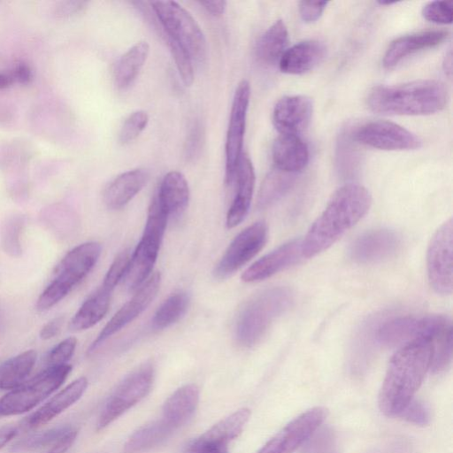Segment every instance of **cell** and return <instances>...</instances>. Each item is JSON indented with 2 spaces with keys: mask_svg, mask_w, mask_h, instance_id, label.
<instances>
[{
  "mask_svg": "<svg viewBox=\"0 0 453 453\" xmlns=\"http://www.w3.org/2000/svg\"><path fill=\"white\" fill-rule=\"evenodd\" d=\"M71 426H59L51 429L38 432L17 441L11 449L12 452L31 451L40 448L52 446L73 431Z\"/></svg>",
  "mask_w": 453,
  "mask_h": 453,
  "instance_id": "cell-37",
  "label": "cell"
},
{
  "mask_svg": "<svg viewBox=\"0 0 453 453\" xmlns=\"http://www.w3.org/2000/svg\"><path fill=\"white\" fill-rule=\"evenodd\" d=\"M14 81L19 84L27 85L33 79V73L28 65L23 62L18 63L12 70Z\"/></svg>",
  "mask_w": 453,
  "mask_h": 453,
  "instance_id": "cell-51",
  "label": "cell"
},
{
  "mask_svg": "<svg viewBox=\"0 0 453 453\" xmlns=\"http://www.w3.org/2000/svg\"><path fill=\"white\" fill-rule=\"evenodd\" d=\"M312 100L303 95L286 96L274 105L273 122L280 134L298 135L310 124Z\"/></svg>",
  "mask_w": 453,
  "mask_h": 453,
  "instance_id": "cell-17",
  "label": "cell"
},
{
  "mask_svg": "<svg viewBox=\"0 0 453 453\" xmlns=\"http://www.w3.org/2000/svg\"><path fill=\"white\" fill-rule=\"evenodd\" d=\"M371 204L372 196L365 187L350 183L339 188L302 240L303 257L327 250L366 214Z\"/></svg>",
  "mask_w": 453,
  "mask_h": 453,
  "instance_id": "cell-1",
  "label": "cell"
},
{
  "mask_svg": "<svg viewBox=\"0 0 453 453\" xmlns=\"http://www.w3.org/2000/svg\"><path fill=\"white\" fill-rule=\"evenodd\" d=\"M169 217L156 196L149 208L142 236L130 260L123 279L127 288L138 289L150 276L156 263Z\"/></svg>",
  "mask_w": 453,
  "mask_h": 453,
  "instance_id": "cell-6",
  "label": "cell"
},
{
  "mask_svg": "<svg viewBox=\"0 0 453 453\" xmlns=\"http://www.w3.org/2000/svg\"><path fill=\"white\" fill-rule=\"evenodd\" d=\"M451 1H434L426 4L422 9V16L425 19L441 25L452 23Z\"/></svg>",
  "mask_w": 453,
  "mask_h": 453,
  "instance_id": "cell-42",
  "label": "cell"
},
{
  "mask_svg": "<svg viewBox=\"0 0 453 453\" xmlns=\"http://www.w3.org/2000/svg\"><path fill=\"white\" fill-rule=\"evenodd\" d=\"M203 142V128L201 123L196 120L191 126L187 137L185 146V156L188 160L197 157L202 150Z\"/></svg>",
  "mask_w": 453,
  "mask_h": 453,
  "instance_id": "cell-47",
  "label": "cell"
},
{
  "mask_svg": "<svg viewBox=\"0 0 453 453\" xmlns=\"http://www.w3.org/2000/svg\"><path fill=\"white\" fill-rule=\"evenodd\" d=\"M149 173L136 168L120 173L114 178L104 191V201L111 210H119L127 205L146 185Z\"/></svg>",
  "mask_w": 453,
  "mask_h": 453,
  "instance_id": "cell-24",
  "label": "cell"
},
{
  "mask_svg": "<svg viewBox=\"0 0 453 453\" xmlns=\"http://www.w3.org/2000/svg\"><path fill=\"white\" fill-rule=\"evenodd\" d=\"M153 368L145 365L129 374L106 401L97 421L103 429L147 395L152 386Z\"/></svg>",
  "mask_w": 453,
  "mask_h": 453,
  "instance_id": "cell-11",
  "label": "cell"
},
{
  "mask_svg": "<svg viewBox=\"0 0 453 453\" xmlns=\"http://www.w3.org/2000/svg\"><path fill=\"white\" fill-rule=\"evenodd\" d=\"M161 283V275L156 273L138 288L133 297L127 301L108 321L96 339L89 347L88 352L95 351L108 338L118 333L127 324L143 312L156 297Z\"/></svg>",
  "mask_w": 453,
  "mask_h": 453,
  "instance_id": "cell-16",
  "label": "cell"
},
{
  "mask_svg": "<svg viewBox=\"0 0 453 453\" xmlns=\"http://www.w3.org/2000/svg\"><path fill=\"white\" fill-rule=\"evenodd\" d=\"M1 323H2V321H1V319H0V327H1Z\"/></svg>",
  "mask_w": 453,
  "mask_h": 453,
  "instance_id": "cell-58",
  "label": "cell"
},
{
  "mask_svg": "<svg viewBox=\"0 0 453 453\" xmlns=\"http://www.w3.org/2000/svg\"><path fill=\"white\" fill-rule=\"evenodd\" d=\"M453 221L449 219L435 231L426 252L430 285L441 295H450L453 288Z\"/></svg>",
  "mask_w": 453,
  "mask_h": 453,
  "instance_id": "cell-10",
  "label": "cell"
},
{
  "mask_svg": "<svg viewBox=\"0 0 453 453\" xmlns=\"http://www.w3.org/2000/svg\"><path fill=\"white\" fill-rule=\"evenodd\" d=\"M433 342L418 340L401 346L393 355L379 394L380 411L400 415L412 400L430 368Z\"/></svg>",
  "mask_w": 453,
  "mask_h": 453,
  "instance_id": "cell-2",
  "label": "cell"
},
{
  "mask_svg": "<svg viewBox=\"0 0 453 453\" xmlns=\"http://www.w3.org/2000/svg\"><path fill=\"white\" fill-rule=\"evenodd\" d=\"M328 2L301 1L299 3V14L306 23H311L319 19Z\"/></svg>",
  "mask_w": 453,
  "mask_h": 453,
  "instance_id": "cell-48",
  "label": "cell"
},
{
  "mask_svg": "<svg viewBox=\"0 0 453 453\" xmlns=\"http://www.w3.org/2000/svg\"><path fill=\"white\" fill-rule=\"evenodd\" d=\"M399 245L400 238L394 231L372 230L353 242L349 247V256L358 263H374L392 256Z\"/></svg>",
  "mask_w": 453,
  "mask_h": 453,
  "instance_id": "cell-18",
  "label": "cell"
},
{
  "mask_svg": "<svg viewBox=\"0 0 453 453\" xmlns=\"http://www.w3.org/2000/svg\"><path fill=\"white\" fill-rule=\"evenodd\" d=\"M18 434V427L4 426L0 427V449L12 441Z\"/></svg>",
  "mask_w": 453,
  "mask_h": 453,
  "instance_id": "cell-54",
  "label": "cell"
},
{
  "mask_svg": "<svg viewBox=\"0 0 453 453\" xmlns=\"http://www.w3.org/2000/svg\"><path fill=\"white\" fill-rule=\"evenodd\" d=\"M228 442L211 437L205 433L190 441L184 453H228Z\"/></svg>",
  "mask_w": 453,
  "mask_h": 453,
  "instance_id": "cell-44",
  "label": "cell"
},
{
  "mask_svg": "<svg viewBox=\"0 0 453 453\" xmlns=\"http://www.w3.org/2000/svg\"><path fill=\"white\" fill-rule=\"evenodd\" d=\"M42 225L58 239L69 238L75 230V215L65 204L55 203L44 208L40 214Z\"/></svg>",
  "mask_w": 453,
  "mask_h": 453,
  "instance_id": "cell-33",
  "label": "cell"
},
{
  "mask_svg": "<svg viewBox=\"0 0 453 453\" xmlns=\"http://www.w3.org/2000/svg\"><path fill=\"white\" fill-rule=\"evenodd\" d=\"M326 414L323 407H315L302 413L270 439L257 453H293L313 434Z\"/></svg>",
  "mask_w": 453,
  "mask_h": 453,
  "instance_id": "cell-15",
  "label": "cell"
},
{
  "mask_svg": "<svg viewBox=\"0 0 453 453\" xmlns=\"http://www.w3.org/2000/svg\"><path fill=\"white\" fill-rule=\"evenodd\" d=\"M64 324V318L62 316L56 317L48 321L40 331V337L42 340H50L57 336L61 331Z\"/></svg>",
  "mask_w": 453,
  "mask_h": 453,
  "instance_id": "cell-50",
  "label": "cell"
},
{
  "mask_svg": "<svg viewBox=\"0 0 453 453\" xmlns=\"http://www.w3.org/2000/svg\"><path fill=\"white\" fill-rule=\"evenodd\" d=\"M400 415L416 425L425 426L430 421L429 409L423 402L418 400H411Z\"/></svg>",
  "mask_w": 453,
  "mask_h": 453,
  "instance_id": "cell-46",
  "label": "cell"
},
{
  "mask_svg": "<svg viewBox=\"0 0 453 453\" xmlns=\"http://www.w3.org/2000/svg\"><path fill=\"white\" fill-rule=\"evenodd\" d=\"M250 97V85L242 80L237 86L231 106L226 138V183H233L238 161L242 154L247 114Z\"/></svg>",
  "mask_w": 453,
  "mask_h": 453,
  "instance_id": "cell-12",
  "label": "cell"
},
{
  "mask_svg": "<svg viewBox=\"0 0 453 453\" xmlns=\"http://www.w3.org/2000/svg\"><path fill=\"white\" fill-rule=\"evenodd\" d=\"M353 140L383 150H413L422 146V140L403 127L386 120L367 122L352 134Z\"/></svg>",
  "mask_w": 453,
  "mask_h": 453,
  "instance_id": "cell-14",
  "label": "cell"
},
{
  "mask_svg": "<svg viewBox=\"0 0 453 453\" xmlns=\"http://www.w3.org/2000/svg\"><path fill=\"white\" fill-rule=\"evenodd\" d=\"M26 225V218L19 213L6 216L0 224V245L3 251L12 257L22 254L21 236Z\"/></svg>",
  "mask_w": 453,
  "mask_h": 453,
  "instance_id": "cell-36",
  "label": "cell"
},
{
  "mask_svg": "<svg viewBox=\"0 0 453 453\" xmlns=\"http://www.w3.org/2000/svg\"><path fill=\"white\" fill-rule=\"evenodd\" d=\"M452 327L433 342L430 369L434 373L447 370L452 359Z\"/></svg>",
  "mask_w": 453,
  "mask_h": 453,
  "instance_id": "cell-39",
  "label": "cell"
},
{
  "mask_svg": "<svg viewBox=\"0 0 453 453\" xmlns=\"http://www.w3.org/2000/svg\"><path fill=\"white\" fill-rule=\"evenodd\" d=\"M250 411L243 408L214 425L205 434L214 438L229 442L235 439L242 431L249 420Z\"/></svg>",
  "mask_w": 453,
  "mask_h": 453,
  "instance_id": "cell-38",
  "label": "cell"
},
{
  "mask_svg": "<svg viewBox=\"0 0 453 453\" xmlns=\"http://www.w3.org/2000/svg\"><path fill=\"white\" fill-rule=\"evenodd\" d=\"M235 194L226 214L228 228L238 226L247 216L255 187V172L249 156L242 152L234 176Z\"/></svg>",
  "mask_w": 453,
  "mask_h": 453,
  "instance_id": "cell-20",
  "label": "cell"
},
{
  "mask_svg": "<svg viewBox=\"0 0 453 453\" xmlns=\"http://www.w3.org/2000/svg\"><path fill=\"white\" fill-rule=\"evenodd\" d=\"M272 155L275 168L293 174L305 168L310 157L306 143L292 134H280L273 144Z\"/></svg>",
  "mask_w": 453,
  "mask_h": 453,
  "instance_id": "cell-25",
  "label": "cell"
},
{
  "mask_svg": "<svg viewBox=\"0 0 453 453\" xmlns=\"http://www.w3.org/2000/svg\"><path fill=\"white\" fill-rule=\"evenodd\" d=\"M443 68L447 76L451 78L452 74V52L451 50L446 54L443 61Z\"/></svg>",
  "mask_w": 453,
  "mask_h": 453,
  "instance_id": "cell-56",
  "label": "cell"
},
{
  "mask_svg": "<svg viewBox=\"0 0 453 453\" xmlns=\"http://www.w3.org/2000/svg\"><path fill=\"white\" fill-rule=\"evenodd\" d=\"M36 361L34 349L26 350L0 366V389L12 390L26 381Z\"/></svg>",
  "mask_w": 453,
  "mask_h": 453,
  "instance_id": "cell-31",
  "label": "cell"
},
{
  "mask_svg": "<svg viewBox=\"0 0 453 453\" xmlns=\"http://www.w3.org/2000/svg\"><path fill=\"white\" fill-rule=\"evenodd\" d=\"M77 345L74 337H68L61 341L49 352L46 363L48 366H58L66 365L73 357Z\"/></svg>",
  "mask_w": 453,
  "mask_h": 453,
  "instance_id": "cell-45",
  "label": "cell"
},
{
  "mask_svg": "<svg viewBox=\"0 0 453 453\" xmlns=\"http://www.w3.org/2000/svg\"><path fill=\"white\" fill-rule=\"evenodd\" d=\"M449 328L450 321L445 316H400L381 324L376 336L382 345L401 347L418 340L434 342Z\"/></svg>",
  "mask_w": 453,
  "mask_h": 453,
  "instance_id": "cell-9",
  "label": "cell"
},
{
  "mask_svg": "<svg viewBox=\"0 0 453 453\" xmlns=\"http://www.w3.org/2000/svg\"><path fill=\"white\" fill-rule=\"evenodd\" d=\"M448 37L446 30H427L398 37L388 47L382 60L383 66L391 69L408 56L436 47Z\"/></svg>",
  "mask_w": 453,
  "mask_h": 453,
  "instance_id": "cell-21",
  "label": "cell"
},
{
  "mask_svg": "<svg viewBox=\"0 0 453 453\" xmlns=\"http://www.w3.org/2000/svg\"><path fill=\"white\" fill-rule=\"evenodd\" d=\"M150 53V45L141 41L134 44L117 61L114 81L119 89L127 88L136 79Z\"/></svg>",
  "mask_w": 453,
  "mask_h": 453,
  "instance_id": "cell-30",
  "label": "cell"
},
{
  "mask_svg": "<svg viewBox=\"0 0 453 453\" xmlns=\"http://www.w3.org/2000/svg\"><path fill=\"white\" fill-rule=\"evenodd\" d=\"M200 4L212 16L222 15L226 8V1H205L200 2Z\"/></svg>",
  "mask_w": 453,
  "mask_h": 453,
  "instance_id": "cell-53",
  "label": "cell"
},
{
  "mask_svg": "<svg viewBox=\"0 0 453 453\" xmlns=\"http://www.w3.org/2000/svg\"><path fill=\"white\" fill-rule=\"evenodd\" d=\"M449 100L444 83L419 80L397 85L374 87L367 97L368 107L376 113L429 115L445 108Z\"/></svg>",
  "mask_w": 453,
  "mask_h": 453,
  "instance_id": "cell-3",
  "label": "cell"
},
{
  "mask_svg": "<svg viewBox=\"0 0 453 453\" xmlns=\"http://www.w3.org/2000/svg\"><path fill=\"white\" fill-rule=\"evenodd\" d=\"M87 5L83 1H61L53 8V15L58 19H66L81 12Z\"/></svg>",
  "mask_w": 453,
  "mask_h": 453,
  "instance_id": "cell-49",
  "label": "cell"
},
{
  "mask_svg": "<svg viewBox=\"0 0 453 453\" xmlns=\"http://www.w3.org/2000/svg\"><path fill=\"white\" fill-rule=\"evenodd\" d=\"M296 174L273 168L265 178L257 196V206L266 208L280 199L291 188Z\"/></svg>",
  "mask_w": 453,
  "mask_h": 453,
  "instance_id": "cell-34",
  "label": "cell"
},
{
  "mask_svg": "<svg viewBox=\"0 0 453 453\" xmlns=\"http://www.w3.org/2000/svg\"><path fill=\"white\" fill-rule=\"evenodd\" d=\"M14 79L11 72L0 71V89L9 88L14 83Z\"/></svg>",
  "mask_w": 453,
  "mask_h": 453,
  "instance_id": "cell-55",
  "label": "cell"
},
{
  "mask_svg": "<svg viewBox=\"0 0 453 453\" xmlns=\"http://www.w3.org/2000/svg\"><path fill=\"white\" fill-rule=\"evenodd\" d=\"M87 387L88 380L85 377L76 379L27 417L22 423V427L34 429L48 423L77 402Z\"/></svg>",
  "mask_w": 453,
  "mask_h": 453,
  "instance_id": "cell-22",
  "label": "cell"
},
{
  "mask_svg": "<svg viewBox=\"0 0 453 453\" xmlns=\"http://www.w3.org/2000/svg\"><path fill=\"white\" fill-rule=\"evenodd\" d=\"M301 257H303L302 240L289 241L252 264L244 271L242 280L246 282L263 280L295 265Z\"/></svg>",
  "mask_w": 453,
  "mask_h": 453,
  "instance_id": "cell-19",
  "label": "cell"
},
{
  "mask_svg": "<svg viewBox=\"0 0 453 453\" xmlns=\"http://www.w3.org/2000/svg\"><path fill=\"white\" fill-rule=\"evenodd\" d=\"M174 429L163 418L146 425L134 432L124 446V453H142L167 439Z\"/></svg>",
  "mask_w": 453,
  "mask_h": 453,
  "instance_id": "cell-32",
  "label": "cell"
},
{
  "mask_svg": "<svg viewBox=\"0 0 453 453\" xmlns=\"http://www.w3.org/2000/svg\"><path fill=\"white\" fill-rule=\"evenodd\" d=\"M294 301L285 287L267 288L254 296L239 312L235 338L243 347H251L264 336L273 321L286 311Z\"/></svg>",
  "mask_w": 453,
  "mask_h": 453,
  "instance_id": "cell-4",
  "label": "cell"
},
{
  "mask_svg": "<svg viewBox=\"0 0 453 453\" xmlns=\"http://www.w3.org/2000/svg\"><path fill=\"white\" fill-rule=\"evenodd\" d=\"M189 300V296L186 292L171 295L155 312L151 321L152 327L155 330H162L176 323L186 313Z\"/></svg>",
  "mask_w": 453,
  "mask_h": 453,
  "instance_id": "cell-35",
  "label": "cell"
},
{
  "mask_svg": "<svg viewBox=\"0 0 453 453\" xmlns=\"http://www.w3.org/2000/svg\"><path fill=\"white\" fill-rule=\"evenodd\" d=\"M289 41L288 31L282 19L276 20L260 36L256 44L257 60L266 65L279 63L281 56L288 49Z\"/></svg>",
  "mask_w": 453,
  "mask_h": 453,
  "instance_id": "cell-28",
  "label": "cell"
},
{
  "mask_svg": "<svg viewBox=\"0 0 453 453\" xmlns=\"http://www.w3.org/2000/svg\"><path fill=\"white\" fill-rule=\"evenodd\" d=\"M111 293V290L101 285L73 315L69 328L72 331H82L98 323L108 311Z\"/></svg>",
  "mask_w": 453,
  "mask_h": 453,
  "instance_id": "cell-29",
  "label": "cell"
},
{
  "mask_svg": "<svg viewBox=\"0 0 453 453\" xmlns=\"http://www.w3.org/2000/svg\"><path fill=\"white\" fill-rule=\"evenodd\" d=\"M150 4L165 35L180 43L193 61L203 62L207 52L206 39L193 16L174 1Z\"/></svg>",
  "mask_w": 453,
  "mask_h": 453,
  "instance_id": "cell-7",
  "label": "cell"
},
{
  "mask_svg": "<svg viewBox=\"0 0 453 453\" xmlns=\"http://www.w3.org/2000/svg\"><path fill=\"white\" fill-rule=\"evenodd\" d=\"M156 197L169 218L181 215L189 200V188L185 176L178 171L167 173L160 182Z\"/></svg>",
  "mask_w": 453,
  "mask_h": 453,
  "instance_id": "cell-26",
  "label": "cell"
},
{
  "mask_svg": "<svg viewBox=\"0 0 453 453\" xmlns=\"http://www.w3.org/2000/svg\"><path fill=\"white\" fill-rule=\"evenodd\" d=\"M267 234V226L263 221L256 222L239 233L217 264L214 277L226 279L244 265L265 246Z\"/></svg>",
  "mask_w": 453,
  "mask_h": 453,
  "instance_id": "cell-13",
  "label": "cell"
},
{
  "mask_svg": "<svg viewBox=\"0 0 453 453\" xmlns=\"http://www.w3.org/2000/svg\"><path fill=\"white\" fill-rule=\"evenodd\" d=\"M378 3H379L380 4H381V5H391V4H395L396 2H388H388H385V1H380V2H378Z\"/></svg>",
  "mask_w": 453,
  "mask_h": 453,
  "instance_id": "cell-57",
  "label": "cell"
},
{
  "mask_svg": "<svg viewBox=\"0 0 453 453\" xmlns=\"http://www.w3.org/2000/svg\"><path fill=\"white\" fill-rule=\"evenodd\" d=\"M199 400V390L194 384L178 388L165 403L162 418L174 430L194 414Z\"/></svg>",
  "mask_w": 453,
  "mask_h": 453,
  "instance_id": "cell-27",
  "label": "cell"
},
{
  "mask_svg": "<svg viewBox=\"0 0 453 453\" xmlns=\"http://www.w3.org/2000/svg\"><path fill=\"white\" fill-rule=\"evenodd\" d=\"M326 55V45L317 40H306L288 48L279 61L284 73L300 75L315 68Z\"/></svg>",
  "mask_w": 453,
  "mask_h": 453,
  "instance_id": "cell-23",
  "label": "cell"
},
{
  "mask_svg": "<svg viewBox=\"0 0 453 453\" xmlns=\"http://www.w3.org/2000/svg\"><path fill=\"white\" fill-rule=\"evenodd\" d=\"M130 253L125 250L119 253L108 269L102 286L113 291L118 283L123 280L130 260Z\"/></svg>",
  "mask_w": 453,
  "mask_h": 453,
  "instance_id": "cell-43",
  "label": "cell"
},
{
  "mask_svg": "<svg viewBox=\"0 0 453 453\" xmlns=\"http://www.w3.org/2000/svg\"><path fill=\"white\" fill-rule=\"evenodd\" d=\"M165 37L182 82L188 87L194 81L193 60L180 43L167 35Z\"/></svg>",
  "mask_w": 453,
  "mask_h": 453,
  "instance_id": "cell-40",
  "label": "cell"
},
{
  "mask_svg": "<svg viewBox=\"0 0 453 453\" xmlns=\"http://www.w3.org/2000/svg\"><path fill=\"white\" fill-rule=\"evenodd\" d=\"M72 366H48L0 399V416L19 415L34 409L66 380Z\"/></svg>",
  "mask_w": 453,
  "mask_h": 453,
  "instance_id": "cell-8",
  "label": "cell"
},
{
  "mask_svg": "<svg viewBox=\"0 0 453 453\" xmlns=\"http://www.w3.org/2000/svg\"><path fill=\"white\" fill-rule=\"evenodd\" d=\"M101 250L98 242H88L68 251L56 266L51 281L39 296L36 308L49 310L65 298L93 269Z\"/></svg>",
  "mask_w": 453,
  "mask_h": 453,
  "instance_id": "cell-5",
  "label": "cell"
},
{
  "mask_svg": "<svg viewBox=\"0 0 453 453\" xmlns=\"http://www.w3.org/2000/svg\"><path fill=\"white\" fill-rule=\"evenodd\" d=\"M149 116L144 111L132 112L123 122L119 133V141L121 144H127L135 140L146 128Z\"/></svg>",
  "mask_w": 453,
  "mask_h": 453,
  "instance_id": "cell-41",
  "label": "cell"
},
{
  "mask_svg": "<svg viewBox=\"0 0 453 453\" xmlns=\"http://www.w3.org/2000/svg\"><path fill=\"white\" fill-rule=\"evenodd\" d=\"M77 436V430L74 428L60 441L51 446L47 453H65L73 445Z\"/></svg>",
  "mask_w": 453,
  "mask_h": 453,
  "instance_id": "cell-52",
  "label": "cell"
}]
</instances>
